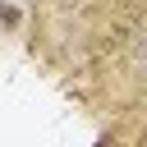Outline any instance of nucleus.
<instances>
[{
	"mask_svg": "<svg viewBox=\"0 0 147 147\" xmlns=\"http://www.w3.org/2000/svg\"><path fill=\"white\" fill-rule=\"evenodd\" d=\"M142 87H147V69H142Z\"/></svg>",
	"mask_w": 147,
	"mask_h": 147,
	"instance_id": "3",
	"label": "nucleus"
},
{
	"mask_svg": "<svg viewBox=\"0 0 147 147\" xmlns=\"http://www.w3.org/2000/svg\"><path fill=\"white\" fill-rule=\"evenodd\" d=\"M129 60H133L138 69H147V32H142V37H133V46H129Z\"/></svg>",
	"mask_w": 147,
	"mask_h": 147,
	"instance_id": "1",
	"label": "nucleus"
},
{
	"mask_svg": "<svg viewBox=\"0 0 147 147\" xmlns=\"http://www.w3.org/2000/svg\"><path fill=\"white\" fill-rule=\"evenodd\" d=\"M18 18H23V14H18L14 5H0V23H5V28H18Z\"/></svg>",
	"mask_w": 147,
	"mask_h": 147,
	"instance_id": "2",
	"label": "nucleus"
}]
</instances>
